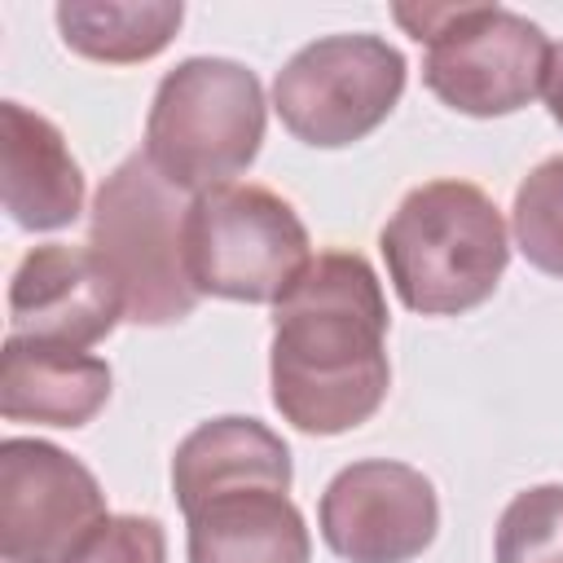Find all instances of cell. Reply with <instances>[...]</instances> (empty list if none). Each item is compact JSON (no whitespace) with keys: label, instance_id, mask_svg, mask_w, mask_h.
Here are the masks:
<instances>
[{"label":"cell","instance_id":"8992f818","mask_svg":"<svg viewBox=\"0 0 563 563\" xmlns=\"http://www.w3.org/2000/svg\"><path fill=\"white\" fill-rule=\"evenodd\" d=\"M180 251L198 295L238 303H277L312 260L295 207L264 185L238 180L189 202Z\"/></svg>","mask_w":563,"mask_h":563},{"label":"cell","instance_id":"d6986e66","mask_svg":"<svg viewBox=\"0 0 563 563\" xmlns=\"http://www.w3.org/2000/svg\"><path fill=\"white\" fill-rule=\"evenodd\" d=\"M541 97H545V110H550V119L563 128V44H550V62H545Z\"/></svg>","mask_w":563,"mask_h":563},{"label":"cell","instance_id":"277c9868","mask_svg":"<svg viewBox=\"0 0 563 563\" xmlns=\"http://www.w3.org/2000/svg\"><path fill=\"white\" fill-rule=\"evenodd\" d=\"M391 18L427 44L422 84L457 114H515L541 92L550 40L523 13L501 4H396Z\"/></svg>","mask_w":563,"mask_h":563},{"label":"cell","instance_id":"7c38bea8","mask_svg":"<svg viewBox=\"0 0 563 563\" xmlns=\"http://www.w3.org/2000/svg\"><path fill=\"white\" fill-rule=\"evenodd\" d=\"M110 400V365L79 347L4 339L0 352V413L9 422L84 427Z\"/></svg>","mask_w":563,"mask_h":563},{"label":"cell","instance_id":"9c48e42d","mask_svg":"<svg viewBox=\"0 0 563 563\" xmlns=\"http://www.w3.org/2000/svg\"><path fill=\"white\" fill-rule=\"evenodd\" d=\"M325 545L347 563H409L440 528V501L422 471L365 457L343 466L317 506Z\"/></svg>","mask_w":563,"mask_h":563},{"label":"cell","instance_id":"2e32d148","mask_svg":"<svg viewBox=\"0 0 563 563\" xmlns=\"http://www.w3.org/2000/svg\"><path fill=\"white\" fill-rule=\"evenodd\" d=\"M510 229L523 260L550 277H563V154L537 163L510 207Z\"/></svg>","mask_w":563,"mask_h":563},{"label":"cell","instance_id":"4fadbf2b","mask_svg":"<svg viewBox=\"0 0 563 563\" xmlns=\"http://www.w3.org/2000/svg\"><path fill=\"white\" fill-rule=\"evenodd\" d=\"M172 488L185 515L238 488H286L290 493V449L260 418L229 413V418L198 422L176 444Z\"/></svg>","mask_w":563,"mask_h":563},{"label":"cell","instance_id":"ba28073f","mask_svg":"<svg viewBox=\"0 0 563 563\" xmlns=\"http://www.w3.org/2000/svg\"><path fill=\"white\" fill-rule=\"evenodd\" d=\"M106 519V493L79 457L26 435L0 444L4 563H70Z\"/></svg>","mask_w":563,"mask_h":563},{"label":"cell","instance_id":"5b68a950","mask_svg":"<svg viewBox=\"0 0 563 563\" xmlns=\"http://www.w3.org/2000/svg\"><path fill=\"white\" fill-rule=\"evenodd\" d=\"M180 189L167 185L145 154L123 158L97 189L88 216V251L123 295V321L172 325L202 299L185 273Z\"/></svg>","mask_w":563,"mask_h":563},{"label":"cell","instance_id":"5bb4252c","mask_svg":"<svg viewBox=\"0 0 563 563\" xmlns=\"http://www.w3.org/2000/svg\"><path fill=\"white\" fill-rule=\"evenodd\" d=\"M189 563H308L312 541L286 488L220 493L185 515Z\"/></svg>","mask_w":563,"mask_h":563},{"label":"cell","instance_id":"8fae6325","mask_svg":"<svg viewBox=\"0 0 563 563\" xmlns=\"http://www.w3.org/2000/svg\"><path fill=\"white\" fill-rule=\"evenodd\" d=\"M0 189L18 229H66L84 211V172L53 119L22 101L0 106Z\"/></svg>","mask_w":563,"mask_h":563},{"label":"cell","instance_id":"9a60e30c","mask_svg":"<svg viewBox=\"0 0 563 563\" xmlns=\"http://www.w3.org/2000/svg\"><path fill=\"white\" fill-rule=\"evenodd\" d=\"M62 44L88 62H150L185 22L180 0H66L57 4Z\"/></svg>","mask_w":563,"mask_h":563},{"label":"cell","instance_id":"6da1fadb","mask_svg":"<svg viewBox=\"0 0 563 563\" xmlns=\"http://www.w3.org/2000/svg\"><path fill=\"white\" fill-rule=\"evenodd\" d=\"M268 383L277 413L308 435H339L378 413L391 387L387 299L365 255H312L273 303Z\"/></svg>","mask_w":563,"mask_h":563},{"label":"cell","instance_id":"3957f363","mask_svg":"<svg viewBox=\"0 0 563 563\" xmlns=\"http://www.w3.org/2000/svg\"><path fill=\"white\" fill-rule=\"evenodd\" d=\"M264 141V88L255 70L229 57L176 62L145 114V158L180 194L233 185Z\"/></svg>","mask_w":563,"mask_h":563},{"label":"cell","instance_id":"e0dca14e","mask_svg":"<svg viewBox=\"0 0 563 563\" xmlns=\"http://www.w3.org/2000/svg\"><path fill=\"white\" fill-rule=\"evenodd\" d=\"M497 563H563V484H537L510 497L493 537Z\"/></svg>","mask_w":563,"mask_h":563},{"label":"cell","instance_id":"30bf717a","mask_svg":"<svg viewBox=\"0 0 563 563\" xmlns=\"http://www.w3.org/2000/svg\"><path fill=\"white\" fill-rule=\"evenodd\" d=\"M123 321V295L88 246L48 242L22 255L9 282V334L92 347Z\"/></svg>","mask_w":563,"mask_h":563},{"label":"cell","instance_id":"ac0fdd59","mask_svg":"<svg viewBox=\"0 0 563 563\" xmlns=\"http://www.w3.org/2000/svg\"><path fill=\"white\" fill-rule=\"evenodd\" d=\"M70 563H167V532L154 515H110Z\"/></svg>","mask_w":563,"mask_h":563},{"label":"cell","instance_id":"7a4b0ae2","mask_svg":"<svg viewBox=\"0 0 563 563\" xmlns=\"http://www.w3.org/2000/svg\"><path fill=\"white\" fill-rule=\"evenodd\" d=\"M387 277L409 312L457 317L479 308L510 260L497 202L471 180H427L400 198L378 233Z\"/></svg>","mask_w":563,"mask_h":563},{"label":"cell","instance_id":"52a82bcc","mask_svg":"<svg viewBox=\"0 0 563 563\" xmlns=\"http://www.w3.org/2000/svg\"><path fill=\"white\" fill-rule=\"evenodd\" d=\"M405 92V57L369 31L321 35L303 44L273 79L282 128L317 150H339L369 136Z\"/></svg>","mask_w":563,"mask_h":563}]
</instances>
